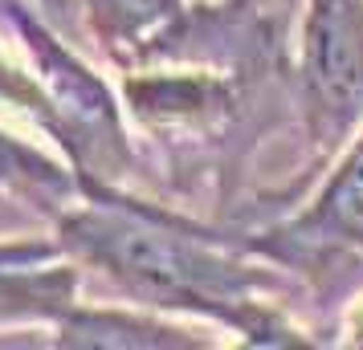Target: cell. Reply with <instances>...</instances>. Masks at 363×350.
<instances>
[{
  "label": "cell",
  "instance_id": "obj_4",
  "mask_svg": "<svg viewBox=\"0 0 363 350\" xmlns=\"http://www.w3.org/2000/svg\"><path fill=\"white\" fill-rule=\"evenodd\" d=\"M82 301V265L53 233L0 236V334H45Z\"/></svg>",
  "mask_w": 363,
  "mask_h": 350
},
{
  "label": "cell",
  "instance_id": "obj_8",
  "mask_svg": "<svg viewBox=\"0 0 363 350\" xmlns=\"http://www.w3.org/2000/svg\"><path fill=\"white\" fill-rule=\"evenodd\" d=\"M0 110L25 118L41 139H50L57 147V110H53L45 86L37 82V74L25 62V53L9 49L4 41H0Z\"/></svg>",
  "mask_w": 363,
  "mask_h": 350
},
{
  "label": "cell",
  "instance_id": "obj_9",
  "mask_svg": "<svg viewBox=\"0 0 363 350\" xmlns=\"http://www.w3.org/2000/svg\"><path fill=\"white\" fill-rule=\"evenodd\" d=\"M33 8L41 17L50 21L57 33L66 37H86V25H82V0H33Z\"/></svg>",
  "mask_w": 363,
  "mask_h": 350
},
{
  "label": "cell",
  "instance_id": "obj_3",
  "mask_svg": "<svg viewBox=\"0 0 363 350\" xmlns=\"http://www.w3.org/2000/svg\"><path fill=\"white\" fill-rule=\"evenodd\" d=\"M241 240L318 298L351 281L363 269V131L330 159L294 212L262 233H241Z\"/></svg>",
  "mask_w": 363,
  "mask_h": 350
},
{
  "label": "cell",
  "instance_id": "obj_5",
  "mask_svg": "<svg viewBox=\"0 0 363 350\" xmlns=\"http://www.w3.org/2000/svg\"><path fill=\"white\" fill-rule=\"evenodd\" d=\"M208 326L160 314L135 301H78L41 342L62 350H204L220 338H208Z\"/></svg>",
  "mask_w": 363,
  "mask_h": 350
},
{
  "label": "cell",
  "instance_id": "obj_7",
  "mask_svg": "<svg viewBox=\"0 0 363 350\" xmlns=\"http://www.w3.org/2000/svg\"><path fill=\"white\" fill-rule=\"evenodd\" d=\"M192 0H82L86 41L115 69L147 62Z\"/></svg>",
  "mask_w": 363,
  "mask_h": 350
},
{
  "label": "cell",
  "instance_id": "obj_6",
  "mask_svg": "<svg viewBox=\"0 0 363 350\" xmlns=\"http://www.w3.org/2000/svg\"><path fill=\"white\" fill-rule=\"evenodd\" d=\"M82 200V175L57 147H41L29 134L0 122V204H17L45 224Z\"/></svg>",
  "mask_w": 363,
  "mask_h": 350
},
{
  "label": "cell",
  "instance_id": "obj_1",
  "mask_svg": "<svg viewBox=\"0 0 363 350\" xmlns=\"http://www.w3.org/2000/svg\"><path fill=\"white\" fill-rule=\"evenodd\" d=\"M57 245L82 273L111 293L160 314L229 334L241 346H323L290 310L298 281L253 252L237 228L160 204L111 180H82V200L50 224Z\"/></svg>",
  "mask_w": 363,
  "mask_h": 350
},
{
  "label": "cell",
  "instance_id": "obj_10",
  "mask_svg": "<svg viewBox=\"0 0 363 350\" xmlns=\"http://www.w3.org/2000/svg\"><path fill=\"white\" fill-rule=\"evenodd\" d=\"M335 342L339 346H359L363 350V289H355L351 298L343 301V310L335 314Z\"/></svg>",
  "mask_w": 363,
  "mask_h": 350
},
{
  "label": "cell",
  "instance_id": "obj_2",
  "mask_svg": "<svg viewBox=\"0 0 363 350\" xmlns=\"http://www.w3.org/2000/svg\"><path fill=\"white\" fill-rule=\"evenodd\" d=\"M290 102L306 139L302 192L363 131V0H302Z\"/></svg>",
  "mask_w": 363,
  "mask_h": 350
}]
</instances>
